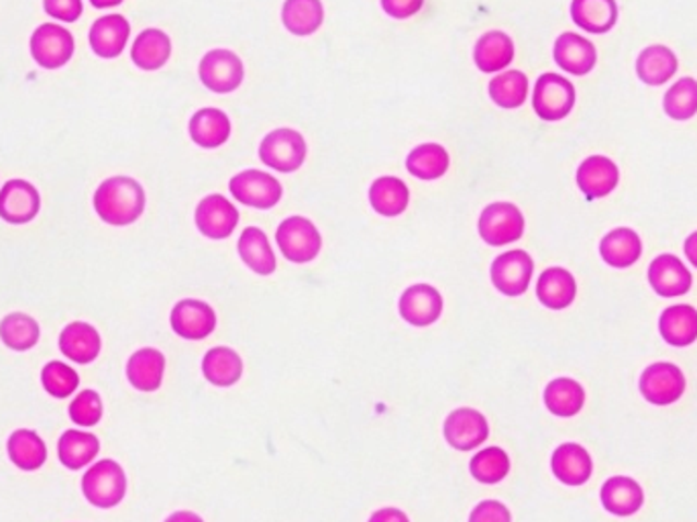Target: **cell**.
<instances>
[{"label": "cell", "mask_w": 697, "mask_h": 522, "mask_svg": "<svg viewBox=\"0 0 697 522\" xmlns=\"http://www.w3.org/2000/svg\"><path fill=\"white\" fill-rule=\"evenodd\" d=\"M94 209L112 227H127L143 215L145 190L129 176H112L96 188Z\"/></svg>", "instance_id": "cell-1"}, {"label": "cell", "mask_w": 697, "mask_h": 522, "mask_svg": "<svg viewBox=\"0 0 697 522\" xmlns=\"http://www.w3.org/2000/svg\"><path fill=\"white\" fill-rule=\"evenodd\" d=\"M82 491L86 500L96 508H112L121 505L127 491L123 467L112 460L98 461L82 477Z\"/></svg>", "instance_id": "cell-2"}, {"label": "cell", "mask_w": 697, "mask_h": 522, "mask_svg": "<svg viewBox=\"0 0 697 522\" xmlns=\"http://www.w3.org/2000/svg\"><path fill=\"white\" fill-rule=\"evenodd\" d=\"M478 229L488 246H510L525 233V216L512 202H494L483 209Z\"/></svg>", "instance_id": "cell-3"}, {"label": "cell", "mask_w": 697, "mask_h": 522, "mask_svg": "<svg viewBox=\"0 0 697 522\" xmlns=\"http://www.w3.org/2000/svg\"><path fill=\"white\" fill-rule=\"evenodd\" d=\"M284 258L292 263H309L321 253L323 239L314 223L304 216H290L276 233Z\"/></svg>", "instance_id": "cell-4"}, {"label": "cell", "mask_w": 697, "mask_h": 522, "mask_svg": "<svg viewBox=\"0 0 697 522\" xmlns=\"http://www.w3.org/2000/svg\"><path fill=\"white\" fill-rule=\"evenodd\" d=\"M575 105L574 84L558 74H542L534 84L532 107L542 121L565 119Z\"/></svg>", "instance_id": "cell-5"}, {"label": "cell", "mask_w": 697, "mask_h": 522, "mask_svg": "<svg viewBox=\"0 0 697 522\" xmlns=\"http://www.w3.org/2000/svg\"><path fill=\"white\" fill-rule=\"evenodd\" d=\"M260 157L265 166L290 174L304 164L307 141L295 129H276L262 141Z\"/></svg>", "instance_id": "cell-6"}, {"label": "cell", "mask_w": 697, "mask_h": 522, "mask_svg": "<svg viewBox=\"0 0 697 522\" xmlns=\"http://www.w3.org/2000/svg\"><path fill=\"white\" fill-rule=\"evenodd\" d=\"M231 194L235 200H239L245 206H253L260 211H267L276 206L281 197L284 188L279 185L278 178L262 169H245L239 171L231 180Z\"/></svg>", "instance_id": "cell-7"}, {"label": "cell", "mask_w": 697, "mask_h": 522, "mask_svg": "<svg viewBox=\"0 0 697 522\" xmlns=\"http://www.w3.org/2000/svg\"><path fill=\"white\" fill-rule=\"evenodd\" d=\"M202 84L217 94L237 91L245 78V68L237 54L229 49H211L199 66Z\"/></svg>", "instance_id": "cell-8"}, {"label": "cell", "mask_w": 697, "mask_h": 522, "mask_svg": "<svg viewBox=\"0 0 697 522\" xmlns=\"http://www.w3.org/2000/svg\"><path fill=\"white\" fill-rule=\"evenodd\" d=\"M32 56L37 66L58 70L74 56V37L60 25L46 23L32 35Z\"/></svg>", "instance_id": "cell-9"}, {"label": "cell", "mask_w": 697, "mask_h": 522, "mask_svg": "<svg viewBox=\"0 0 697 522\" xmlns=\"http://www.w3.org/2000/svg\"><path fill=\"white\" fill-rule=\"evenodd\" d=\"M640 392L654 406L673 404L685 392V376L675 364H652L640 376Z\"/></svg>", "instance_id": "cell-10"}, {"label": "cell", "mask_w": 697, "mask_h": 522, "mask_svg": "<svg viewBox=\"0 0 697 522\" xmlns=\"http://www.w3.org/2000/svg\"><path fill=\"white\" fill-rule=\"evenodd\" d=\"M534 272V261L522 249H512L502 253L492 263V282L506 296H520L528 290Z\"/></svg>", "instance_id": "cell-11"}, {"label": "cell", "mask_w": 697, "mask_h": 522, "mask_svg": "<svg viewBox=\"0 0 697 522\" xmlns=\"http://www.w3.org/2000/svg\"><path fill=\"white\" fill-rule=\"evenodd\" d=\"M170 323L176 335L188 341H201L215 331L217 312L202 300L187 298L171 310Z\"/></svg>", "instance_id": "cell-12"}, {"label": "cell", "mask_w": 697, "mask_h": 522, "mask_svg": "<svg viewBox=\"0 0 697 522\" xmlns=\"http://www.w3.org/2000/svg\"><path fill=\"white\" fill-rule=\"evenodd\" d=\"M41 206L37 188L27 180H9L0 188V218L11 225L33 221Z\"/></svg>", "instance_id": "cell-13"}, {"label": "cell", "mask_w": 697, "mask_h": 522, "mask_svg": "<svg viewBox=\"0 0 697 522\" xmlns=\"http://www.w3.org/2000/svg\"><path fill=\"white\" fill-rule=\"evenodd\" d=\"M490 425L485 416L473 408H457L445 420V439L453 449L471 451L488 441Z\"/></svg>", "instance_id": "cell-14"}, {"label": "cell", "mask_w": 697, "mask_h": 522, "mask_svg": "<svg viewBox=\"0 0 697 522\" xmlns=\"http://www.w3.org/2000/svg\"><path fill=\"white\" fill-rule=\"evenodd\" d=\"M239 223V211L231 200L211 194L196 206V227L208 239H227Z\"/></svg>", "instance_id": "cell-15"}, {"label": "cell", "mask_w": 697, "mask_h": 522, "mask_svg": "<svg viewBox=\"0 0 697 522\" xmlns=\"http://www.w3.org/2000/svg\"><path fill=\"white\" fill-rule=\"evenodd\" d=\"M400 317L414 327L436 323L443 312V296L429 284H414L400 296Z\"/></svg>", "instance_id": "cell-16"}, {"label": "cell", "mask_w": 697, "mask_h": 522, "mask_svg": "<svg viewBox=\"0 0 697 522\" xmlns=\"http://www.w3.org/2000/svg\"><path fill=\"white\" fill-rule=\"evenodd\" d=\"M649 282H651L652 290L659 296L675 298L692 290L694 277L680 258L663 253L651 261Z\"/></svg>", "instance_id": "cell-17"}, {"label": "cell", "mask_w": 697, "mask_h": 522, "mask_svg": "<svg viewBox=\"0 0 697 522\" xmlns=\"http://www.w3.org/2000/svg\"><path fill=\"white\" fill-rule=\"evenodd\" d=\"M618 166L604 155H591L577 169V186L589 200L604 199L618 186Z\"/></svg>", "instance_id": "cell-18"}, {"label": "cell", "mask_w": 697, "mask_h": 522, "mask_svg": "<svg viewBox=\"0 0 697 522\" xmlns=\"http://www.w3.org/2000/svg\"><path fill=\"white\" fill-rule=\"evenodd\" d=\"M555 62L574 76H586L598 62V51L591 41L577 33H561L553 49Z\"/></svg>", "instance_id": "cell-19"}, {"label": "cell", "mask_w": 697, "mask_h": 522, "mask_svg": "<svg viewBox=\"0 0 697 522\" xmlns=\"http://www.w3.org/2000/svg\"><path fill=\"white\" fill-rule=\"evenodd\" d=\"M129 35H131V25L123 15L100 16L91 27V46L96 56L112 60L123 54Z\"/></svg>", "instance_id": "cell-20"}, {"label": "cell", "mask_w": 697, "mask_h": 522, "mask_svg": "<svg viewBox=\"0 0 697 522\" xmlns=\"http://www.w3.org/2000/svg\"><path fill=\"white\" fill-rule=\"evenodd\" d=\"M551 467L558 482L567 486H584L593 472V461L589 458L586 447L563 443L555 449Z\"/></svg>", "instance_id": "cell-21"}, {"label": "cell", "mask_w": 697, "mask_h": 522, "mask_svg": "<svg viewBox=\"0 0 697 522\" xmlns=\"http://www.w3.org/2000/svg\"><path fill=\"white\" fill-rule=\"evenodd\" d=\"M602 507L616 517H633L645 502V491L633 477H610L600 491Z\"/></svg>", "instance_id": "cell-22"}, {"label": "cell", "mask_w": 697, "mask_h": 522, "mask_svg": "<svg viewBox=\"0 0 697 522\" xmlns=\"http://www.w3.org/2000/svg\"><path fill=\"white\" fill-rule=\"evenodd\" d=\"M190 138L204 150H215L231 138V119L218 108H201L190 119Z\"/></svg>", "instance_id": "cell-23"}, {"label": "cell", "mask_w": 697, "mask_h": 522, "mask_svg": "<svg viewBox=\"0 0 697 522\" xmlns=\"http://www.w3.org/2000/svg\"><path fill=\"white\" fill-rule=\"evenodd\" d=\"M537 296L542 305L551 310L572 307L577 296V282L574 274L567 272L565 268L544 270L537 284Z\"/></svg>", "instance_id": "cell-24"}, {"label": "cell", "mask_w": 697, "mask_h": 522, "mask_svg": "<svg viewBox=\"0 0 697 522\" xmlns=\"http://www.w3.org/2000/svg\"><path fill=\"white\" fill-rule=\"evenodd\" d=\"M572 16L579 29L602 35L616 25L618 4L616 0H574Z\"/></svg>", "instance_id": "cell-25"}, {"label": "cell", "mask_w": 697, "mask_h": 522, "mask_svg": "<svg viewBox=\"0 0 697 522\" xmlns=\"http://www.w3.org/2000/svg\"><path fill=\"white\" fill-rule=\"evenodd\" d=\"M164 369H166L164 354L152 347H145L131 355L127 364V378L140 392H155L164 380Z\"/></svg>", "instance_id": "cell-26"}, {"label": "cell", "mask_w": 697, "mask_h": 522, "mask_svg": "<svg viewBox=\"0 0 697 522\" xmlns=\"http://www.w3.org/2000/svg\"><path fill=\"white\" fill-rule=\"evenodd\" d=\"M473 60L485 74H496L508 68L514 60V41L510 35L502 32L483 33L476 44Z\"/></svg>", "instance_id": "cell-27"}, {"label": "cell", "mask_w": 697, "mask_h": 522, "mask_svg": "<svg viewBox=\"0 0 697 522\" xmlns=\"http://www.w3.org/2000/svg\"><path fill=\"white\" fill-rule=\"evenodd\" d=\"M661 337L673 347H687L696 343L697 310L689 305H675L666 308L659 319Z\"/></svg>", "instance_id": "cell-28"}, {"label": "cell", "mask_w": 697, "mask_h": 522, "mask_svg": "<svg viewBox=\"0 0 697 522\" xmlns=\"http://www.w3.org/2000/svg\"><path fill=\"white\" fill-rule=\"evenodd\" d=\"M60 349L76 364H91L100 354V335L93 324H68L60 335Z\"/></svg>", "instance_id": "cell-29"}, {"label": "cell", "mask_w": 697, "mask_h": 522, "mask_svg": "<svg viewBox=\"0 0 697 522\" xmlns=\"http://www.w3.org/2000/svg\"><path fill=\"white\" fill-rule=\"evenodd\" d=\"M239 256L249 270L260 276H269L276 272V256L267 241V235L257 227H249L239 237Z\"/></svg>", "instance_id": "cell-30"}, {"label": "cell", "mask_w": 697, "mask_h": 522, "mask_svg": "<svg viewBox=\"0 0 697 522\" xmlns=\"http://www.w3.org/2000/svg\"><path fill=\"white\" fill-rule=\"evenodd\" d=\"M325 21L321 0H286L281 7V23L288 32L307 37L319 32Z\"/></svg>", "instance_id": "cell-31"}, {"label": "cell", "mask_w": 697, "mask_h": 522, "mask_svg": "<svg viewBox=\"0 0 697 522\" xmlns=\"http://www.w3.org/2000/svg\"><path fill=\"white\" fill-rule=\"evenodd\" d=\"M171 41L168 33L161 29H145L137 35L133 49H131V60L141 70L154 72L170 60Z\"/></svg>", "instance_id": "cell-32"}, {"label": "cell", "mask_w": 697, "mask_h": 522, "mask_svg": "<svg viewBox=\"0 0 697 522\" xmlns=\"http://www.w3.org/2000/svg\"><path fill=\"white\" fill-rule=\"evenodd\" d=\"M677 72V56L665 46H651L642 49L636 60V74L649 84L661 86Z\"/></svg>", "instance_id": "cell-33"}, {"label": "cell", "mask_w": 697, "mask_h": 522, "mask_svg": "<svg viewBox=\"0 0 697 522\" xmlns=\"http://www.w3.org/2000/svg\"><path fill=\"white\" fill-rule=\"evenodd\" d=\"M202 373L211 384L229 388L243 376V359L231 347H215L202 359Z\"/></svg>", "instance_id": "cell-34"}, {"label": "cell", "mask_w": 697, "mask_h": 522, "mask_svg": "<svg viewBox=\"0 0 697 522\" xmlns=\"http://www.w3.org/2000/svg\"><path fill=\"white\" fill-rule=\"evenodd\" d=\"M373 211L382 216L402 215L410 202V190L396 176H382L370 188Z\"/></svg>", "instance_id": "cell-35"}, {"label": "cell", "mask_w": 697, "mask_h": 522, "mask_svg": "<svg viewBox=\"0 0 697 522\" xmlns=\"http://www.w3.org/2000/svg\"><path fill=\"white\" fill-rule=\"evenodd\" d=\"M600 253L602 260L612 268H630L640 258L642 244L635 230L622 227L605 235L600 244Z\"/></svg>", "instance_id": "cell-36"}, {"label": "cell", "mask_w": 697, "mask_h": 522, "mask_svg": "<svg viewBox=\"0 0 697 522\" xmlns=\"http://www.w3.org/2000/svg\"><path fill=\"white\" fill-rule=\"evenodd\" d=\"M449 164L447 150L438 143H422L419 147H414L406 159V168L419 180L443 178L449 169Z\"/></svg>", "instance_id": "cell-37"}, {"label": "cell", "mask_w": 697, "mask_h": 522, "mask_svg": "<svg viewBox=\"0 0 697 522\" xmlns=\"http://www.w3.org/2000/svg\"><path fill=\"white\" fill-rule=\"evenodd\" d=\"M544 404L553 415L569 418L581 413L586 404V390L572 378H557L544 390Z\"/></svg>", "instance_id": "cell-38"}, {"label": "cell", "mask_w": 697, "mask_h": 522, "mask_svg": "<svg viewBox=\"0 0 697 522\" xmlns=\"http://www.w3.org/2000/svg\"><path fill=\"white\" fill-rule=\"evenodd\" d=\"M9 458L23 472L39 470L47 460V447L37 432L19 429L9 439Z\"/></svg>", "instance_id": "cell-39"}, {"label": "cell", "mask_w": 697, "mask_h": 522, "mask_svg": "<svg viewBox=\"0 0 697 522\" xmlns=\"http://www.w3.org/2000/svg\"><path fill=\"white\" fill-rule=\"evenodd\" d=\"M58 451H60V461L68 470H80L98 455L100 441L93 432L70 429L63 432Z\"/></svg>", "instance_id": "cell-40"}, {"label": "cell", "mask_w": 697, "mask_h": 522, "mask_svg": "<svg viewBox=\"0 0 697 522\" xmlns=\"http://www.w3.org/2000/svg\"><path fill=\"white\" fill-rule=\"evenodd\" d=\"M0 339L9 349L27 352L39 341V324L25 312H11L0 323Z\"/></svg>", "instance_id": "cell-41"}, {"label": "cell", "mask_w": 697, "mask_h": 522, "mask_svg": "<svg viewBox=\"0 0 697 522\" xmlns=\"http://www.w3.org/2000/svg\"><path fill=\"white\" fill-rule=\"evenodd\" d=\"M490 98L502 108H518L527 103L528 78L520 70H508L490 82Z\"/></svg>", "instance_id": "cell-42"}, {"label": "cell", "mask_w": 697, "mask_h": 522, "mask_svg": "<svg viewBox=\"0 0 697 522\" xmlns=\"http://www.w3.org/2000/svg\"><path fill=\"white\" fill-rule=\"evenodd\" d=\"M469 470L481 484H497L510 474V458L500 447H488L471 460Z\"/></svg>", "instance_id": "cell-43"}, {"label": "cell", "mask_w": 697, "mask_h": 522, "mask_svg": "<svg viewBox=\"0 0 697 522\" xmlns=\"http://www.w3.org/2000/svg\"><path fill=\"white\" fill-rule=\"evenodd\" d=\"M665 112L675 121H687L697 112V82L694 78H682L665 94Z\"/></svg>", "instance_id": "cell-44"}, {"label": "cell", "mask_w": 697, "mask_h": 522, "mask_svg": "<svg viewBox=\"0 0 697 522\" xmlns=\"http://www.w3.org/2000/svg\"><path fill=\"white\" fill-rule=\"evenodd\" d=\"M41 382L53 399H68L76 392L80 378L74 369L62 361H49L41 371Z\"/></svg>", "instance_id": "cell-45"}, {"label": "cell", "mask_w": 697, "mask_h": 522, "mask_svg": "<svg viewBox=\"0 0 697 522\" xmlns=\"http://www.w3.org/2000/svg\"><path fill=\"white\" fill-rule=\"evenodd\" d=\"M70 418L80 427H94L103 418V400L94 390L80 392L70 404Z\"/></svg>", "instance_id": "cell-46"}, {"label": "cell", "mask_w": 697, "mask_h": 522, "mask_svg": "<svg viewBox=\"0 0 697 522\" xmlns=\"http://www.w3.org/2000/svg\"><path fill=\"white\" fill-rule=\"evenodd\" d=\"M469 522H512L508 507L497 500H483L480 507L473 508L469 514Z\"/></svg>", "instance_id": "cell-47"}, {"label": "cell", "mask_w": 697, "mask_h": 522, "mask_svg": "<svg viewBox=\"0 0 697 522\" xmlns=\"http://www.w3.org/2000/svg\"><path fill=\"white\" fill-rule=\"evenodd\" d=\"M44 9L49 16L63 23H74L82 15V0H44Z\"/></svg>", "instance_id": "cell-48"}, {"label": "cell", "mask_w": 697, "mask_h": 522, "mask_svg": "<svg viewBox=\"0 0 697 522\" xmlns=\"http://www.w3.org/2000/svg\"><path fill=\"white\" fill-rule=\"evenodd\" d=\"M424 0H382V9L392 19H410L422 9Z\"/></svg>", "instance_id": "cell-49"}, {"label": "cell", "mask_w": 697, "mask_h": 522, "mask_svg": "<svg viewBox=\"0 0 697 522\" xmlns=\"http://www.w3.org/2000/svg\"><path fill=\"white\" fill-rule=\"evenodd\" d=\"M370 522H410L402 510L398 508H382L377 512H373Z\"/></svg>", "instance_id": "cell-50"}, {"label": "cell", "mask_w": 697, "mask_h": 522, "mask_svg": "<svg viewBox=\"0 0 697 522\" xmlns=\"http://www.w3.org/2000/svg\"><path fill=\"white\" fill-rule=\"evenodd\" d=\"M685 256H687V260L692 261L697 268V230L696 233H692V235L687 237V241H685Z\"/></svg>", "instance_id": "cell-51"}, {"label": "cell", "mask_w": 697, "mask_h": 522, "mask_svg": "<svg viewBox=\"0 0 697 522\" xmlns=\"http://www.w3.org/2000/svg\"><path fill=\"white\" fill-rule=\"evenodd\" d=\"M166 522H204L199 514L190 512V510H180V512H173L170 519H166Z\"/></svg>", "instance_id": "cell-52"}, {"label": "cell", "mask_w": 697, "mask_h": 522, "mask_svg": "<svg viewBox=\"0 0 697 522\" xmlns=\"http://www.w3.org/2000/svg\"><path fill=\"white\" fill-rule=\"evenodd\" d=\"M96 9H109V7H117L121 4L123 0H91Z\"/></svg>", "instance_id": "cell-53"}]
</instances>
